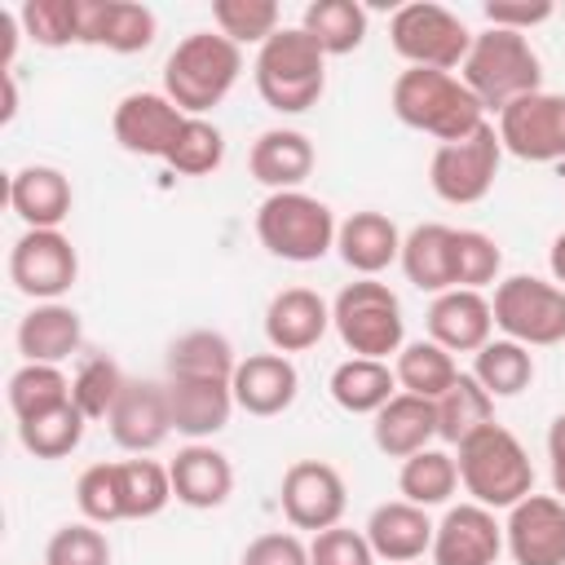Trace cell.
<instances>
[{
	"instance_id": "41",
	"label": "cell",
	"mask_w": 565,
	"mask_h": 565,
	"mask_svg": "<svg viewBox=\"0 0 565 565\" xmlns=\"http://www.w3.org/2000/svg\"><path fill=\"white\" fill-rule=\"evenodd\" d=\"M84 428H88L84 411H79L75 402H66V406H57V411H49V415H40V419L18 424V441H22V450L35 455V459H66V455L84 441Z\"/></svg>"
},
{
	"instance_id": "30",
	"label": "cell",
	"mask_w": 565,
	"mask_h": 565,
	"mask_svg": "<svg viewBox=\"0 0 565 565\" xmlns=\"http://www.w3.org/2000/svg\"><path fill=\"white\" fill-rule=\"evenodd\" d=\"M402 274L419 291H450L455 287V230L441 221H424L402 238Z\"/></svg>"
},
{
	"instance_id": "37",
	"label": "cell",
	"mask_w": 565,
	"mask_h": 565,
	"mask_svg": "<svg viewBox=\"0 0 565 565\" xmlns=\"http://www.w3.org/2000/svg\"><path fill=\"white\" fill-rule=\"evenodd\" d=\"M393 375H397V388L402 393H415V397L437 402L459 380V366H455V353H446L441 344L411 340V344H402V353L393 362Z\"/></svg>"
},
{
	"instance_id": "10",
	"label": "cell",
	"mask_w": 565,
	"mask_h": 565,
	"mask_svg": "<svg viewBox=\"0 0 565 565\" xmlns=\"http://www.w3.org/2000/svg\"><path fill=\"white\" fill-rule=\"evenodd\" d=\"M499 163H503L499 128L494 124H481L477 132H468V137L446 141V146L433 150V159H428V185H433V194L441 203L472 207V203H481L494 190Z\"/></svg>"
},
{
	"instance_id": "39",
	"label": "cell",
	"mask_w": 565,
	"mask_h": 565,
	"mask_svg": "<svg viewBox=\"0 0 565 565\" xmlns=\"http://www.w3.org/2000/svg\"><path fill=\"white\" fill-rule=\"evenodd\" d=\"M119 490H124V521H146L159 516L177 494H172V472L168 463H154L146 455L119 459Z\"/></svg>"
},
{
	"instance_id": "24",
	"label": "cell",
	"mask_w": 565,
	"mask_h": 565,
	"mask_svg": "<svg viewBox=\"0 0 565 565\" xmlns=\"http://www.w3.org/2000/svg\"><path fill=\"white\" fill-rule=\"evenodd\" d=\"M402 230L393 225V216L375 212V207H362V212H349L335 230V252L340 260L358 274V278H375L384 274L393 260H402Z\"/></svg>"
},
{
	"instance_id": "18",
	"label": "cell",
	"mask_w": 565,
	"mask_h": 565,
	"mask_svg": "<svg viewBox=\"0 0 565 565\" xmlns=\"http://www.w3.org/2000/svg\"><path fill=\"white\" fill-rule=\"evenodd\" d=\"M159 35V18L137 0H79V44L106 53H146Z\"/></svg>"
},
{
	"instance_id": "3",
	"label": "cell",
	"mask_w": 565,
	"mask_h": 565,
	"mask_svg": "<svg viewBox=\"0 0 565 565\" xmlns=\"http://www.w3.org/2000/svg\"><path fill=\"white\" fill-rule=\"evenodd\" d=\"M455 450H459L455 455L459 486L472 494V503L499 512V508H512L525 494H534V463H530L525 446L516 441V433H508L499 419L477 428Z\"/></svg>"
},
{
	"instance_id": "43",
	"label": "cell",
	"mask_w": 565,
	"mask_h": 565,
	"mask_svg": "<svg viewBox=\"0 0 565 565\" xmlns=\"http://www.w3.org/2000/svg\"><path fill=\"white\" fill-rule=\"evenodd\" d=\"M163 163L181 177H212L225 163V132L216 124H207L203 115H190Z\"/></svg>"
},
{
	"instance_id": "17",
	"label": "cell",
	"mask_w": 565,
	"mask_h": 565,
	"mask_svg": "<svg viewBox=\"0 0 565 565\" xmlns=\"http://www.w3.org/2000/svg\"><path fill=\"white\" fill-rule=\"evenodd\" d=\"M110 437L128 455H150L172 437V411H168V384L154 380H128L110 419Z\"/></svg>"
},
{
	"instance_id": "21",
	"label": "cell",
	"mask_w": 565,
	"mask_h": 565,
	"mask_svg": "<svg viewBox=\"0 0 565 565\" xmlns=\"http://www.w3.org/2000/svg\"><path fill=\"white\" fill-rule=\"evenodd\" d=\"M428 340L446 353H477L494 340V309L481 291L450 287L428 305Z\"/></svg>"
},
{
	"instance_id": "36",
	"label": "cell",
	"mask_w": 565,
	"mask_h": 565,
	"mask_svg": "<svg viewBox=\"0 0 565 565\" xmlns=\"http://www.w3.org/2000/svg\"><path fill=\"white\" fill-rule=\"evenodd\" d=\"M472 380L490 393V397H516L534 384V353L516 340H490L472 353Z\"/></svg>"
},
{
	"instance_id": "52",
	"label": "cell",
	"mask_w": 565,
	"mask_h": 565,
	"mask_svg": "<svg viewBox=\"0 0 565 565\" xmlns=\"http://www.w3.org/2000/svg\"><path fill=\"white\" fill-rule=\"evenodd\" d=\"M547 269H552V282L565 287V230L552 238V252H547Z\"/></svg>"
},
{
	"instance_id": "31",
	"label": "cell",
	"mask_w": 565,
	"mask_h": 565,
	"mask_svg": "<svg viewBox=\"0 0 565 565\" xmlns=\"http://www.w3.org/2000/svg\"><path fill=\"white\" fill-rule=\"evenodd\" d=\"M327 393L340 411L349 415H375L380 406H388L402 388H397V375L388 362L380 358H344L331 380H327Z\"/></svg>"
},
{
	"instance_id": "28",
	"label": "cell",
	"mask_w": 565,
	"mask_h": 565,
	"mask_svg": "<svg viewBox=\"0 0 565 565\" xmlns=\"http://www.w3.org/2000/svg\"><path fill=\"white\" fill-rule=\"evenodd\" d=\"M168 411H172V433L190 441H207L230 424L234 388L221 380H168Z\"/></svg>"
},
{
	"instance_id": "53",
	"label": "cell",
	"mask_w": 565,
	"mask_h": 565,
	"mask_svg": "<svg viewBox=\"0 0 565 565\" xmlns=\"http://www.w3.org/2000/svg\"><path fill=\"white\" fill-rule=\"evenodd\" d=\"M18 115V84H13V75H4V106H0V124H9Z\"/></svg>"
},
{
	"instance_id": "7",
	"label": "cell",
	"mask_w": 565,
	"mask_h": 565,
	"mask_svg": "<svg viewBox=\"0 0 565 565\" xmlns=\"http://www.w3.org/2000/svg\"><path fill=\"white\" fill-rule=\"evenodd\" d=\"M335 212L305 194V190H278L256 207V238L269 256L291 265H313L335 247Z\"/></svg>"
},
{
	"instance_id": "25",
	"label": "cell",
	"mask_w": 565,
	"mask_h": 565,
	"mask_svg": "<svg viewBox=\"0 0 565 565\" xmlns=\"http://www.w3.org/2000/svg\"><path fill=\"white\" fill-rule=\"evenodd\" d=\"M433 530H437V525L428 521V508H415V503H406V499L380 503V508L366 516V525H362V534H366L375 561H388V565H411V561H419V556L433 547Z\"/></svg>"
},
{
	"instance_id": "19",
	"label": "cell",
	"mask_w": 565,
	"mask_h": 565,
	"mask_svg": "<svg viewBox=\"0 0 565 565\" xmlns=\"http://www.w3.org/2000/svg\"><path fill=\"white\" fill-rule=\"evenodd\" d=\"M234 388V406L256 415V419H274L282 411H291L296 393H300V371L291 366L287 353H247L238 358V371L230 380Z\"/></svg>"
},
{
	"instance_id": "22",
	"label": "cell",
	"mask_w": 565,
	"mask_h": 565,
	"mask_svg": "<svg viewBox=\"0 0 565 565\" xmlns=\"http://www.w3.org/2000/svg\"><path fill=\"white\" fill-rule=\"evenodd\" d=\"M172 472V494L177 503L194 508V512H212L234 494V463L230 455H221L212 441H190L177 450V459L168 463Z\"/></svg>"
},
{
	"instance_id": "8",
	"label": "cell",
	"mask_w": 565,
	"mask_h": 565,
	"mask_svg": "<svg viewBox=\"0 0 565 565\" xmlns=\"http://www.w3.org/2000/svg\"><path fill=\"white\" fill-rule=\"evenodd\" d=\"M388 44H393V53L406 66L455 71V66H463V57L472 49V31L446 4L411 0V4L393 9V18H388Z\"/></svg>"
},
{
	"instance_id": "45",
	"label": "cell",
	"mask_w": 565,
	"mask_h": 565,
	"mask_svg": "<svg viewBox=\"0 0 565 565\" xmlns=\"http://www.w3.org/2000/svg\"><path fill=\"white\" fill-rule=\"evenodd\" d=\"M75 503L84 521L115 525L124 521V490H119V463H88L75 481Z\"/></svg>"
},
{
	"instance_id": "32",
	"label": "cell",
	"mask_w": 565,
	"mask_h": 565,
	"mask_svg": "<svg viewBox=\"0 0 565 565\" xmlns=\"http://www.w3.org/2000/svg\"><path fill=\"white\" fill-rule=\"evenodd\" d=\"M234 371H238L234 344L212 327L181 331L168 344V380H221V384H230Z\"/></svg>"
},
{
	"instance_id": "13",
	"label": "cell",
	"mask_w": 565,
	"mask_h": 565,
	"mask_svg": "<svg viewBox=\"0 0 565 565\" xmlns=\"http://www.w3.org/2000/svg\"><path fill=\"white\" fill-rule=\"evenodd\" d=\"M499 141L508 154L525 163H561L565 159V93H530L499 110Z\"/></svg>"
},
{
	"instance_id": "47",
	"label": "cell",
	"mask_w": 565,
	"mask_h": 565,
	"mask_svg": "<svg viewBox=\"0 0 565 565\" xmlns=\"http://www.w3.org/2000/svg\"><path fill=\"white\" fill-rule=\"evenodd\" d=\"M499 269H503V252L490 234L455 230V287L481 291V287L499 282Z\"/></svg>"
},
{
	"instance_id": "29",
	"label": "cell",
	"mask_w": 565,
	"mask_h": 565,
	"mask_svg": "<svg viewBox=\"0 0 565 565\" xmlns=\"http://www.w3.org/2000/svg\"><path fill=\"white\" fill-rule=\"evenodd\" d=\"M433 437H437V406L428 397L397 393L388 406H380L371 415V441L388 459H411V455L428 450Z\"/></svg>"
},
{
	"instance_id": "5",
	"label": "cell",
	"mask_w": 565,
	"mask_h": 565,
	"mask_svg": "<svg viewBox=\"0 0 565 565\" xmlns=\"http://www.w3.org/2000/svg\"><path fill=\"white\" fill-rule=\"evenodd\" d=\"M238 75H243V49L221 31H194L163 62V93L185 115H207L230 97Z\"/></svg>"
},
{
	"instance_id": "14",
	"label": "cell",
	"mask_w": 565,
	"mask_h": 565,
	"mask_svg": "<svg viewBox=\"0 0 565 565\" xmlns=\"http://www.w3.org/2000/svg\"><path fill=\"white\" fill-rule=\"evenodd\" d=\"M185 110L168 97V93H128L119 97L115 115H110V132L115 141L128 150V154H141V159H168L172 141L181 137L185 128Z\"/></svg>"
},
{
	"instance_id": "46",
	"label": "cell",
	"mask_w": 565,
	"mask_h": 565,
	"mask_svg": "<svg viewBox=\"0 0 565 565\" xmlns=\"http://www.w3.org/2000/svg\"><path fill=\"white\" fill-rule=\"evenodd\" d=\"M44 565H110V539L93 521H66L49 534Z\"/></svg>"
},
{
	"instance_id": "38",
	"label": "cell",
	"mask_w": 565,
	"mask_h": 565,
	"mask_svg": "<svg viewBox=\"0 0 565 565\" xmlns=\"http://www.w3.org/2000/svg\"><path fill=\"white\" fill-rule=\"evenodd\" d=\"M4 397H9L13 419H18V424H26V419H40V415H49V411L66 406V402H71V380L62 375V366L22 362V366L9 375Z\"/></svg>"
},
{
	"instance_id": "6",
	"label": "cell",
	"mask_w": 565,
	"mask_h": 565,
	"mask_svg": "<svg viewBox=\"0 0 565 565\" xmlns=\"http://www.w3.org/2000/svg\"><path fill=\"white\" fill-rule=\"evenodd\" d=\"M331 327H335L340 344L353 358H380V362H388V353H402V344H406L402 300L380 278L344 282L340 296L331 300Z\"/></svg>"
},
{
	"instance_id": "33",
	"label": "cell",
	"mask_w": 565,
	"mask_h": 565,
	"mask_svg": "<svg viewBox=\"0 0 565 565\" xmlns=\"http://www.w3.org/2000/svg\"><path fill=\"white\" fill-rule=\"evenodd\" d=\"M366 9L358 0H309L300 13V31L313 35V44L327 57H344L353 49H362L366 40Z\"/></svg>"
},
{
	"instance_id": "27",
	"label": "cell",
	"mask_w": 565,
	"mask_h": 565,
	"mask_svg": "<svg viewBox=\"0 0 565 565\" xmlns=\"http://www.w3.org/2000/svg\"><path fill=\"white\" fill-rule=\"evenodd\" d=\"M18 353L22 362H44V366H62L71 353H79L84 344V322L71 305L49 300V305H31L18 322Z\"/></svg>"
},
{
	"instance_id": "11",
	"label": "cell",
	"mask_w": 565,
	"mask_h": 565,
	"mask_svg": "<svg viewBox=\"0 0 565 565\" xmlns=\"http://www.w3.org/2000/svg\"><path fill=\"white\" fill-rule=\"evenodd\" d=\"M79 278V256L62 230H22L18 243L9 247V282L35 300H62Z\"/></svg>"
},
{
	"instance_id": "49",
	"label": "cell",
	"mask_w": 565,
	"mask_h": 565,
	"mask_svg": "<svg viewBox=\"0 0 565 565\" xmlns=\"http://www.w3.org/2000/svg\"><path fill=\"white\" fill-rule=\"evenodd\" d=\"M238 565H309V543L296 530H269L243 547Z\"/></svg>"
},
{
	"instance_id": "26",
	"label": "cell",
	"mask_w": 565,
	"mask_h": 565,
	"mask_svg": "<svg viewBox=\"0 0 565 565\" xmlns=\"http://www.w3.org/2000/svg\"><path fill=\"white\" fill-rule=\"evenodd\" d=\"M318 154H313V141L300 132V128H265L256 141H252V154H247V168L252 177L278 194V190H300L313 172Z\"/></svg>"
},
{
	"instance_id": "44",
	"label": "cell",
	"mask_w": 565,
	"mask_h": 565,
	"mask_svg": "<svg viewBox=\"0 0 565 565\" xmlns=\"http://www.w3.org/2000/svg\"><path fill=\"white\" fill-rule=\"evenodd\" d=\"M18 22L40 49L79 44V0H26L18 9Z\"/></svg>"
},
{
	"instance_id": "9",
	"label": "cell",
	"mask_w": 565,
	"mask_h": 565,
	"mask_svg": "<svg viewBox=\"0 0 565 565\" xmlns=\"http://www.w3.org/2000/svg\"><path fill=\"white\" fill-rule=\"evenodd\" d=\"M490 309H494V327L525 349H552L565 340V287L547 278L534 274L499 278Z\"/></svg>"
},
{
	"instance_id": "48",
	"label": "cell",
	"mask_w": 565,
	"mask_h": 565,
	"mask_svg": "<svg viewBox=\"0 0 565 565\" xmlns=\"http://www.w3.org/2000/svg\"><path fill=\"white\" fill-rule=\"evenodd\" d=\"M309 565H375V552H371V543H366L362 530L331 525V530L313 534V543H309Z\"/></svg>"
},
{
	"instance_id": "16",
	"label": "cell",
	"mask_w": 565,
	"mask_h": 565,
	"mask_svg": "<svg viewBox=\"0 0 565 565\" xmlns=\"http://www.w3.org/2000/svg\"><path fill=\"white\" fill-rule=\"evenodd\" d=\"M433 565H494L503 556V525L481 503H455L433 530Z\"/></svg>"
},
{
	"instance_id": "12",
	"label": "cell",
	"mask_w": 565,
	"mask_h": 565,
	"mask_svg": "<svg viewBox=\"0 0 565 565\" xmlns=\"http://www.w3.org/2000/svg\"><path fill=\"white\" fill-rule=\"evenodd\" d=\"M278 503H282V516L291 530L322 534V530L340 525V516L349 508V486H344L340 468H331L327 459H296L282 472Z\"/></svg>"
},
{
	"instance_id": "23",
	"label": "cell",
	"mask_w": 565,
	"mask_h": 565,
	"mask_svg": "<svg viewBox=\"0 0 565 565\" xmlns=\"http://www.w3.org/2000/svg\"><path fill=\"white\" fill-rule=\"evenodd\" d=\"M75 190L62 168L53 163H26L9 177V207L26 230H62L71 216Z\"/></svg>"
},
{
	"instance_id": "20",
	"label": "cell",
	"mask_w": 565,
	"mask_h": 565,
	"mask_svg": "<svg viewBox=\"0 0 565 565\" xmlns=\"http://www.w3.org/2000/svg\"><path fill=\"white\" fill-rule=\"evenodd\" d=\"M331 331V305L313 287H282L265 305V340L274 353H305Z\"/></svg>"
},
{
	"instance_id": "42",
	"label": "cell",
	"mask_w": 565,
	"mask_h": 565,
	"mask_svg": "<svg viewBox=\"0 0 565 565\" xmlns=\"http://www.w3.org/2000/svg\"><path fill=\"white\" fill-rule=\"evenodd\" d=\"M212 22L225 40H234L238 49L243 44H265L269 35H278L282 26V9L274 0H212Z\"/></svg>"
},
{
	"instance_id": "34",
	"label": "cell",
	"mask_w": 565,
	"mask_h": 565,
	"mask_svg": "<svg viewBox=\"0 0 565 565\" xmlns=\"http://www.w3.org/2000/svg\"><path fill=\"white\" fill-rule=\"evenodd\" d=\"M433 406H437V437H441L446 446H459V441H468L477 428L494 424V397L472 380V371H468V375L459 371V380H455Z\"/></svg>"
},
{
	"instance_id": "4",
	"label": "cell",
	"mask_w": 565,
	"mask_h": 565,
	"mask_svg": "<svg viewBox=\"0 0 565 565\" xmlns=\"http://www.w3.org/2000/svg\"><path fill=\"white\" fill-rule=\"evenodd\" d=\"M459 79L486 110H503L516 97H530L543 88V62L530 44V35L486 26L472 35V49L459 66Z\"/></svg>"
},
{
	"instance_id": "50",
	"label": "cell",
	"mask_w": 565,
	"mask_h": 565,
	"mask_svg": "<svg viewBox=\"0 0 565 565\" xmlns=\"http://www.w3.org/2000/svg\"><path fill=\"white\" fill-rule=\"evenodd\" d=\"M481 13H486L490 26L525 35V31H534L539 22H547V18L556 13V4H552V0H490Z\"/></svg>"
},
{
	"instance_id": "51",
	"label": "cell",
	"mask_w": 565,
	"mask_h": 565,
	"mask_svg": "<svg viewBox=\"0 0 565 565\" xmlns=\"http://www.w3.org/2000/svg\"><path fill=\"white\" fill-rule=\"evenodd\" d=\"M547 463H552V490L565 499V411L547 424Z\"/></svg>"
},
{
	"instance_id": "1",
	"label": "cell",
	"mask_w": 565,
	"mask_h": 565,
	"mask_svg": "<svg viewBox=\"0 0 565 565\" xmlns=\"http://www.w3.org/2000/svg\"><path fill=\"white\" fill-rule=\"evenodd\" d=\"M388 106H393V115H397L406 128L437 137L441 146H446V141H459V137H468V132H477V128L486 124V106L468 93V84H463L455 71L406 66V71L393 79Z\"/></svg>"
},
{
	"instance_id": "15",
	"label": "cell",
	"mask_w": 565,
	"mask_h": 565,
	"mask_svg": "<svg viewBox=\"0 0 565 565\" xmlns=\"http://www.w3.org/2000/svg\"><path fill=\"white\" fill-rule=\"evenodd\" d=\"M503 547L516 565H565V499L525 494L508 508Z\"/></svg>"
},
{
	"instance_id": "35",
	"label": "cell",
	"mask_w": 565,
	"mask_h": 565,
	"mask_svg": "<svg viewBox=\"0 0 565 565\" xmlns=\"http://www.w3.org/2000/svg\"><path fill=\"white\" fill-rule=\"evenodd\" d=\"M397 490H402V499L415 503V508H441V503H450V494L459 490V463H455V455L428 446V450L402 459V468H397Z\"/></svg>"
},
{
	"instance_id": "40",
	"label": "cell",
	"mask_w": 565,
	"mask_h": 565,
	"mask_svg": "<svg viewBox=\"0 0 565 565\" xmlns=\"http://www.w3.org/2000/svg\"><path fill=\"white\" fill-rule=\"evenodd\" d=\"M124 384H128V375L119 371L115 358L88 353V358L75 366V375H71V402L84 411L88 424H93V419H110V411H115Z\"/></svg>"
},
{
	"instance_id": "2",
	"label": "cell",
	"mask_w": 565,
	"mask_h": 565,
	"mask_svg": "<svg viewBox=\"0 0 565 565\" xmlns=\"http://www.w3.org/2000/svg\"><path fill=\"white\" fill-rule=\"evenodd\" d=\"M256 93L278 115H305L327 93V53L300 26H282L256 49L252 62Z\"/></svg>"
}]
</instances>
